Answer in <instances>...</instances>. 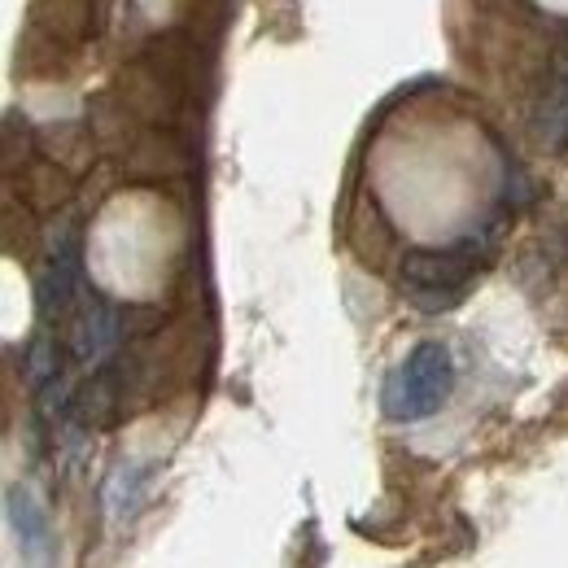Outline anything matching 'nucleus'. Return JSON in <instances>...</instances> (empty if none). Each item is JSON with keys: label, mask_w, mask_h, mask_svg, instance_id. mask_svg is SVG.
I'll use <instances>...</instances> for the list:
<instances>
[{"label": "nucleus", "mask_w": 568, "mask_h": 568, "mask_svg": "<svg viewBox=\"0 0 568 568\" xmlns=\"http://www.w3.org/2000/svg\"><path fill=\"white\" fill-rule=\"evenodd\" d=\"M556 88H560V92H568V49L560 53V62H556Z\"/></svg>", "instance_id": "6e6552de"}, {"label": "nucleus", "mask_w": 568, "mask_h": 568, "mask_svg": "<svg viewBox=\"0 0 568 568\" xmlns=\"http://www.w3.org/2000/svg\"><path fill=\"white\" fill-rule=\"evenodd\" d=\"M74 281H79V245H74L71 232H62L44 258V272H40V306L44 315H58L67 311L74 297Z\"/></svg>", "instance_id": "39448f33"}, {"label": "nucleus", "mask_w": 568, "mask_h": 568, "mask_svg": "<svg viewBox=\"0 0 568 568\" xmlns=\"http://www.w3.org/2000/svg\"><path fill=\"white\" fill-rule=\"evenodd\" d=\"M473 272H477V254L468 245L464 250H412L398 267V276L420 311L459 306L473 284Z\"/></svg>", "instance_id": "f03ea898"}, {"label": "nucleus", "mask_w": 568, "mask_h": 568, "mask_svg": "<svg viewBox=\"0 0 568 568\" xmlns=\"http://www.w3.org/2000/svg\"><path fill=\"white\" fill-rule=\"evenodd\" d=\"M27 381L36 389H44V385L58 381V346L49 337H36L31 342V351H27Z\"/></svg>", "instance_id": "0eeeda50"}, {"label": "nucleus", "mask_w": 568, "mask_h": 568, "mask_svg": "<svg viewBox=\"0 0 568 568\" xmlns=\"http://www.w3.org/2000/svg\"><path fill=\"white\" fill-rule=\"evenodd\" d=\"M114 346H119V315H114V306H105L101 297H92V302H83L79 311L71 315V333H67V351L79 367H101L105 358L114 355Z\"/></svg>", "instance_id": "7ed1b4c3"}, {"label": "nucleus", "mask_w": 568, "mask_h": 568, "mask_svg": "<svg viewBox=\"0 0 568 568\" xmlns=\"http://www.w3.org/2000/svg\"><path fill=\"white\" fill-rule=\"evenodd\" d=\"M538 136L551 149H565L568 144V92H560V88L551 92V101L538 114Z\"/></svg>", "instance_id": "423d86ee"}, {"label": "nucleus", "mask_w": 568, "mask_h": 568, "mask_svg": "<svg viewBox=\"0 0 568 568\" xmlns=\"http://www.w3.org/2000/svg\"><path fill=\"white\" fill-rule=\"evenodd\" d=\"M450 385H455V363L446 355V346L420 342L385 381V394H381L385 416L389 420H428L446 403Z\"/></svg>", "instance_id": "f257e3e1"}, {"label": "nucleus", "mask_w": 568, "mask_h": 568, "mask_svg": "<svg viewBox=\"0 0 568 568\" xmlns=\"http://www.w3.org/2000/svg\"><path fill=\"white\" fill-rule=\"evenodd\" d=\"M9 525H13V538H18V551L31 568H49L53 556V534H49V516L40 511V503L31 490L13 486L9 490Z\"/></svg>", "instance_id": "20e7f679"}, {"label": "nucleus", "mask_w": 568, "mask_h": 568, "mask_svg": "<svg viewBox=\"0 0 568 568\" xmlns=\"http://www.w3.org/2000/svg\"><path fill=\"white\" fill-rule=\"evenodd\" d=\"M565 258H568V241H565Z\"/></svg>", "instance_id": "1a4fd4ad"}]
</instances>
